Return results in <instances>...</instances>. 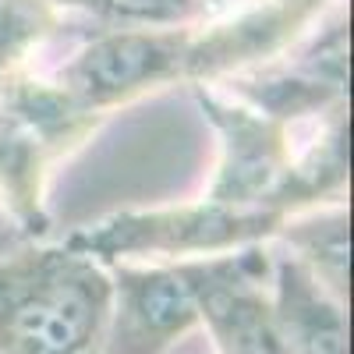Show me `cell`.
Wrapping results in <instances>:
<instances>
[{
  "instance_id": "cell-1",
  "label": "cell",
  "mask_w": 354,
  "mask_h": 354,
  "mask_svg": "<svg viewBox=\"0 0 354 354\" xmlns=\"http://www.w3.org/2000/svg\"><path fill=\"white\" fill-rule=\"evenodd\" d=\"M110 319L106 266L68 245L0 255V354H100Z\"/></svg>"
},
{
  "instance_id": "cell-2",
  "label": "cell",
  "mask_w": 354,
  "mask_h": 354,
  "mask_svg": "<svg viewBox=\"0 0 354 354\" xmlns=\"http://www.w3.org/2000/svg\"><path fill=\"white\" fill-rule=\"evenodd\" d=\"M103 117L75 103L57 82L0 78V209L21 238L46 230L50 170L100 128Z\"/></svg>"
},
{
  "instance_id": "cell-3",
  "label": "cell",
  "mask_w": 354,
  "mask_h": 354,
  "mask_svg": "<svg viewBox=\"0 0 354 354\" xmlns=\"http://www.w3.org/2000/svg\"><path fill=\"white\" fill-rule=\"evenodd\" d=\"M283 216L270 209H230L216 202L163 205V209H124L100 223L75 230L68 248L96 259L100 266H177L213 259L277 238Z\"/></svg>"
},
{
  "instance_id": "cell-4",
  "label": "cell",
  "mask_w": 354,
  "mask_h": 354,
  "mask_svg": "<svg viewBox=\"0 0 354 354\" xmlns=\"http://www.w3.org/2000/svg\"><path fill=\"white\" fill-rule=\"evenodd\" d=\"M188 25L142 28L121 25L88 39L57 75V85L93 113L117 110L145 93L185 82Z\"/></svg>"
},
{
  "instance_id": "cell-5",
  "label": "cell",
  "mask_w": 354,
  "mask_h": 354,
  "mask_svg": "<svg viewBox=\"0 0 354 354\" xmlns=\"http://www.w3.org/2000/svg\"><path fill=\"white\" fill-rule=\"evenodd\" d=\"M192 287L198 326L220 354H287L273 308V262L262 245L177 262Z\"/></svg>"
},
{
  "instance_id": "cell-6",
  "label": "cell",
  "mask_w": 354,
  "mask_h": 354,
  "mask_svg": "<svg viewBox=\"0 0 354 354\" xmlns=\"http://www.w3.org/2000/svg\"><path fill=\"white\" fill-rule=\"evenodd\" d=\"M315 32V28H312ZM347 15L322 18V32L308 39V46H290L273 64L227 78L230 100H238L273 121L287 124L322 117L337 106H347V68H351V39Z\"/></svg>"
},
{
  "instance_id": "cell-7",
  "label": "cell",
  "mask_w": 354,
  "mask_h": 354,
  "mask_svg": "<svg viewBox=\"0 0 354 354\" xmlns=\"http://www.w3.org/2000/svg\"><path fill=\"white\" fill-rule=\"evenodd\" d=\"M340 0H255L188 32L185 82L209 85L273 64L298 46Z\"/></svg>"
},
{
  "instance_id": "cell-8",
  "label": "cell",
  "mask_w": 354,
  "mask_h": 354,
  "mask_svg": "<svg viewBox=\"0 0 354 354\" xmlns=\"http://www.w3.org/2000/svg\"><path fill=\"white\" fill-rule=\"evenodd\" d=\"M192 96L220 138V160L205 202L230 209H270L294 153L290 128L216 88L192 85Z\"/></svg>"
},
{
  "instance_id": "cell-9",
  "label": "cell",
  "mask_w": 354,
  "mask_h": 354,
  "mask_svg": "<svg viewBox=\"0 0 354 354\" xmlns=\"http://www.w3.org/2000/svg\"><path fill=\"white\" fill-rule=\"evenodd\" d=\"M110 273V319L100 354H167L198 326L181 266L117 262Z\"/></svg>"
},
{
  "instance_id": "cell-10",
  "label": "cell",
  "mask_w": 354,
  "mask_h": 354,
  "mask_svg": "<svg viewBox=\"0 0 354 354\" xmlns=\"http://www.w3.org/2000/svg\"><path fill=\"white\" fill-rule=\"evenodd\" d=\"M270 290L287 354H347V305L287 252H270Z\"/></svg>"
},
{
  "instance_id": "cell-11",
  "label": "cell",
  "mask_w": 354,
  "mask_h": 354,
  "mask_svg": "<svg viewBox=\"0 0 354 354\" xmlns=\"http://www.w3.org/2000/svg\"><path fill=\"white\" fill-rule=\"evenodd\" d=\"M351 106H337L319 117V131L301 153H290L287 174L270 202V209L280 216H294L333 205L344 198L351 177Z\"/></svg>"
},
{
  "instance_id": "cell-12",
  "label": "cell",
  "mask_w": 354,
  "mask_h": 354,
  "mask_svg": "<svg viewBox=\"0 0 354 354\" xmlns=\"http://www.w3.org/2000/svg\"><path fill=\"white\" fill-rule=\"evenodd\" d=\"M277 238L287 245L283 252L290 259H298L337 301L347 305V290H351V213H347L344 202L315 205V209L283 216Z\"/></svg>"
},
{
  "instance_id": "cell-13",
  "label": "cell",
  "mask_w": 354,
  "mask_h": 354,
  "mask_svg": "<svg viewBox=\"0 0 354 354\" xmlns=\"http://www.w3.org/2000/svg\"><path fill=\"white\" fill-rule=\"evenodd\" d=\"M61 8L53 0H0V78L25 75L32 53L57 32Z\"/></svg>"
},
{
  "instance_id": "cell-14",
  "label": "cell",
  "mask_w": 354,
  "mask_h": 354,
  "mask_svg": "<svg viewBox=\"0 0 354 354\" xmlns=\"http://www.w3.org/2000/svg\"><path fill=\"white\" fill-rule=\"evenodd\" d=\"M198 15V0H110L106 21L142 28H177Z\"/></svg>"
},
{
  "instance_id": "cell-15",
  "label": "cell",
  "mask_w": 354,
  "mask_h": 354,
  "mask_svg": "<svg viewBox=\"0 0 354 354\" xmlns=\"http://www.w3.org/2000/svg\"><path fill=\"white\" fill-rule=\"evenodd\" d=\"M248 4H255V0H198V15L220 18V15H230V11H238V8H248Z\"/></svg>"
},
{
  "instance_id": "cell-16",
  "label": "cell",
  "mask_w": 354,
  "mask_h": 354,
  "mask_svg": "<svg viewBox=\"0 0 354 354\" xmlns=\"http://www.w3.org/2000/svg\"><path fill=\"white\" fill-rule=\"evenodd\" d=\"M57 8H78V11H88V15H106V4L110 0H53Z\"/></svg>"
},
{
  "instance_id": "cell-17",
  "label": "cell",
  "mask_w": 354,
  "mask_h": 354,
  "mask_svg": "<svg viewBox=\"0 0 354 354\" xmlns=\"http://www.w3.org/2000/svg\"><path fill=\"white\" fill-rule=\"evenodd\" d=\"M15 245H21V234H18V230H11V234H8V230H0V255L11 252Z\"/></svg>"
}]
</instances>
